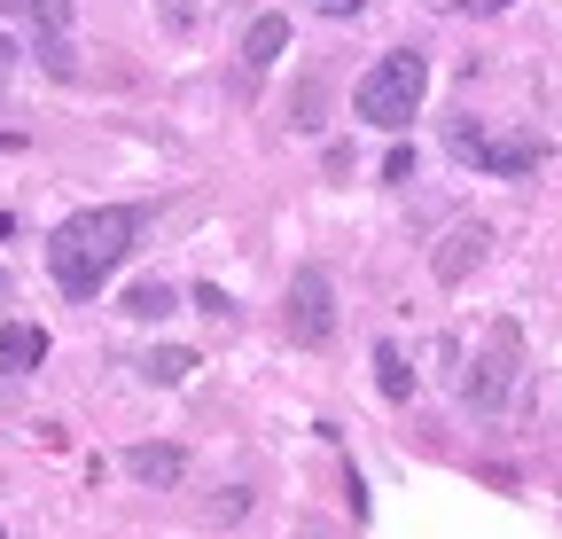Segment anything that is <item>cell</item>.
<instances>
[{
    "mask_svg": "<svg viewBox=\"0 0 562 539\" xmlns=\"http://www.w3.org/2000/svg\"><path fill=\"white\" fill-rule=\"evenodd\" d=\"M32 40H40V63L55 79H79V47H70V32H32Z\"/></svg>",
    "mask_w": 562,
    "mask_h": 539,
    "instance_id": "cell-10",
    "label": "cell"
},
{
    "mask_svg": "<svg viewBox=\"0 0 562 539\" xmlns=\"http://www.w3.org/2000/svg\"><path fill=\"white\" fill-rule=\"evenodd\" d=\"M375 383H383V398H414V375H406L398 345H375Z\"/></svg>",
    "mask_w": 562,
    "mask_h": 539,
    "instance_id": "cell-11",
    "label": "cell"
},
{
    "mask_svg": "<svg viewBox=\"0 0 562 539\" xmlns=\"http://www.w3.org/2000/svg\"><path fill=\"white\" fill-rule=\"evenodd\" d=\"M305 9H313V16H360L368 0H305Z\"/></svg>",
    "mask_w": 562,
    "mask_h": 539,
    "instance_id": "cell-16",
    "label": "cell"
},
{
    "mask_svg": "<svg viewBox=\"0 0 562 539\" xmlns=\"http://www.w3.org/2000/svg\"><path fill=\"white\" fill-rule=\"evenodd\" d=\"M281 328H290V345H305V352H321L336 336V282H328V266H297V274H290Z\"/></svg>",
    "mask_w": 562,
    "mask_h": 539,
    "instance_id": "cell-5",
    "label": "cell"
},
{
    "mask_svg": "<svg viewBox=\"0 0 562 539\" xmlns=\"http://www.w3.org/2000/svg\"><path fill=\"white\" fill-rule=\"evenodd\" d=\"M516 360H524L516 321H492L484 352H476V360H469V375H461V398H469L476 415H501V407H508V391H516Z\"/></svg>",
    "mask_w": 562,
    "mask_h": 539,
    "instance_id": "cell-4",
    "label": "cell"
},
{
    "mask_svg": "<svg viewBox=\"0 0 562 539\" xmlns=\"http://www.w3.org/2000/svg\"><path fill=\"white\" fill-rule=\"evenodd\" d=\"M469 9H476V16H501V9H516V0H469Z\"/></svg>",
    "mask_w": 562,
    "mask_h": 539,
    "instance_id": "cell-17",
    "label": "cell"
},
{
    "mask_svg": "<svg viewBox=\"0 0 562 539\" xmlns=\"http://www.w3.org/2000/svg\"><path fill=\"white\" fill-rule=\"evenodd\" d=\"M32 32H70V0H24Z\"/></svg>",
    "mask_w": 562,
    "mask_h": 539,
    "instance_id": "cell-14",
    "label": "cell"
},
{
    "mask_svg": "<svg viewBox=\"0 0 562 539\" xmlns=\"http://www.w3.org/2000/svg\"><path fill=\"white\" fill-rule=\"evenodd\" d=\"M422 94H430V55L391 47L375 71L351 87V110H360L375 133H406V125H414V110H422Z\"/></svg>",
    "mask_w": 562,
    "mask_h": 539,
    "instance_id": "cell-2",
    "label": "cell"
},
{
    "mask_svg": "<svg viewBox=\"0 0 562 539\" xmlns=\"http://www.w3.org/2000/svg\"><path fill=\"white\" fill-rule=\"evenodd\" d=\"M188 368H195V352H180V345H165V352L140 360V375H149V383H180Z\"/></svg>",
    "mask_w": 562,
    "mask_h": 539,
    "instance_id": "cell-13",
    "label": "cell"
},
{
    "mask_svg": "<svg viewBox=\"0 0 562 539\" xmlns=\"http://www.w3.org/2000/svg\"><path fill=\"white\" fill-rule=\"evenodd\" d=\"M0 407H9V375H0Z\"/></svg>",
    "mask_w": 562,
    "mask_h": 539,
    "instance_id": "cell-19",
    "label": "cell"
},
{
    "mask_svg": "<svg viewBox=\"0 0 562 539\" xmlns=\"http://www.w3.org/2000/svg\"><path fill=\"white\" fill-rule=\"evenodd\" d=\"M0 539H9V531H0Z\"/></svg>",
    "mask_w": 562,
    "mask_h": 539,
    "instance_id": "cell-20",
    "label": "cell"
},
{
    "mask_svg": "<svg viewBox=\"0 0 562 539\" xmlns=\"http://www.w3.org/2000/svg\"><path fill=\"white\" fill-rule=\"evenodd\" d=\"M40 360H47V328H32V321L0 328V375H24V368H40Z\"/></svg>",
    "mask_w": 562,
    "mask_h": 539,
    "instance_id": "cell-9",
    "label": "cell"
},
{
    "mask_svg": "<svg viewBox=\"0 0 562 539\" xmlns=\"http://www.w3.org/2000/svg\"><path fill=\"white\" fill-rule=\"evenodd\" d=\"M9 63H16V40H9V32H0V71H9Z\"/></svg>",
    "mask_w": 562,
    "mask_h": 539,
    "instance_id": "cell-18",
    "label": "cell"
},
{
    "mask_svg": "<svg viewBox=\"0 0 562 539\" xmlns=\"http://www.w3.org/2000/svg\"><path fill=\"white\" fill-rule=\"evenodd\" d=\"M484 243H492V227H484V220H461V227L446 235V250L430 258V266H438V282H461V274H469V266L484 258Z\"/></svg>",
    "mask_w": 562,
    "mask_h": 539,
    "instance_id": "cell-6",
    "label": "cell"
},
{
    "mask_svg": "<svg viewBox=\"0 0 562 539\" xmlns=\"http://www.w3.org/2000/svg\"><path fill=\"white\" fill-rule=\"evenodd\" d=\"M172 305H180V297H172V282H140V290L125 297V313H133V321H165Z\"/></svg>",
    "mask_w": 562,
    "mask_h": 539,
    "instance_id": "cell-12",
    "label": "cell"
},
{
    "mask_svg": "<svg viewBox=\"0 0 562 539\" xmlns=\"http://www.w3.org/2000/svg\"><path fill=\"white\" fill-rule=\"evenodd\" d=\"M195 313H211V321H227L235 305H227V290H211V282H203V290H195Z\"/></svg>",
    "mask_w": 562,
    "mask_h": 539,
    "instance_id": "cell-15",
    "label": "cell"
},
{
    "mask_svg": "<svg viewBox=\"0 0 562 539\" xmlns=\"http://www.w3.org/2000/svg\"><path fill=\"white\" fill-rule=\"evenodd\" d=\"M281 55H290V16H258L243 32V63H250V71H273Z\"/></svg>",
    "mask_w": 562,
    "mask_h": 539,
    "instance_id": "cell-8",
    "label": "cell"
},
{
    "mask_svg": "<svg viewBox=\"0 0 562 539\" xmlns=\"http://www.w3.org/2000/svg\"><path fill=\"white\" fill-rule=\"evenodd\" d=\"M446 149H453L461 165L492 172V180H524V172H539V157H547L531 133H484V125H469V117L446 125Z\"/></svg>",
    "mask_w": 562,
    "mask_h": 539,
    "instance_id": "cell-3",
    "label": "cell"
},
{
    "mask_svg": "<svg viewBox=\"0 0 562 539\" xmlns=\"http://www.w3.org/2000/svg\"><path fill=\"white\" fill-rule=\"evenodd\" d=\"M140 243V212L133 204H87V212H70L55 235H47V274L63 297H102V282L117 274V266L133 258Z\"/></svg>",
    "mask_w": 562,
    "mask_h": 539,
    "instance_id": "cell-1",
    "label": "cell"
},
{
    "mask_svg": "<svg viewBox=\"0 0 562 539\" xmlns=\"http://www.w3.org/2000/svg\"><path fill=\"white\" fill-rule=\"evenodd\" d=\"M125 469H133V478L149 485V493H165V485H180V478H188V453H180V446H133V453H125Z\"/></svg>",
    "mask_w": 562,
    "mask_h": 539,
    "instance_id": "cell-7",
    "label": "cell"
}]
</instances>
